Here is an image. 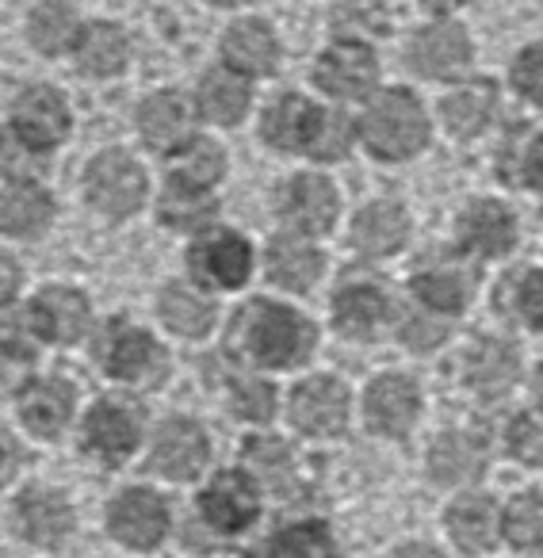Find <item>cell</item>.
<instances>
[{"label":"cell","instance_id":"obj_28","mask_svg":"<svg viewBox=\"0 0 543 558\" xmlns=\"http://www.w3.org/2000/svg\"><path fill=\"white\" fill-rule=\"evenodd\" d=\"M517 379V352L502 341H482L479 349H471V367H467V383L474 390H482L486 398L502 395L505 387H512Z\"/></svg>","mask_w":543,"mask_h":558},{"label":"cell","instance_id":"obj_48","mask_svg":"<svg viewBox=\"0 0 543 558\" xmlns=\"http://www.w3.org/2000/svg\"><path fill=\"white\" fill-rule=\"evenodd\" d=\"M524 180L543 192V138H535L524 154Z\"/></svg>","mask_w":543,"mask_h":558},{"label":"cell","instance_id":"obj_52","mask_svg":"<svg viewBox=\"0 0 543 558\" xmlns=\"http://www.w3.org/2000/svg\"><path fill=\"white\" fill-rule=\"evenodd\" d=\"M395 558H441V550L425 547V543H410V547H402Z\"/></svg>","mask_w":543,"mask_h":558},{"label":"cell","instance_id":"obj_33","mask_svg":"<svg viewBox=\"0 0 543 558\" xmlns=\"http://www.w3.org/2000/svg\"><path fill=\"white\" fill-rule=\"evenodd\" d=\"M387 318V299L375 288H349L337 295V326L349 337H372Z\"/></svg>","mask_w":543,"mask_h":558},{"label":"cell","instance_id":"obj_27","mask_svg":"<svg viewBox=\"0 0 543 558\" xmlns=\"http://www.w3.org/2000/svg\"><path fill=\"white\" fill-rule=\"evenodd\" d=\"M222 50L230 58V65H238L245 73H268L276 65V39H272L268 27L253 24V20L233 24L222 39Z\"/></svg>","mask_w":543,"mask_h":558},{"label":"cell","instance_id":"obj_25","mask_svg":"<svg viewBox=\"0 0 543 558\" xmlns=\"http://www.w3.org/2000/svg\"><path fill=\"white\" fill-rule=\"evenodd\" d=\"M322 271V256L311 245L291 238H276L268 253V276L288 291H306L318 279Z\"/></svg>","mask_w":543,"mask_h":558},{"label":"cell","instance_id":"obj_45","mask_svg":"<svg viewBox=\"0 0 543 558\" xmlns=\"http://www.w3.org/2000/svg\"><path fill=\"white\" fill-rule=\"evenodd\" d=\"M512 85L520 88L524 100L543 104V47H532L517 58V65H512Z\"/></svg>","mask_w":543,"mask_h":558},{"label":"cell","instance_id":"obj_14","mask_svg":"<svg viewBox=\"0 0 543 558\" xmlns=\"http://www.w3.org/2000/svg\"><path fill=\"white\" fill-rule=\"evenodd\" d=\"M203 517L222 532H241L256 517V489L245 474H218L203 494Z\"/></svg>","mask_w":543,"mask_h":558},{"label":"cell","instance_id":"obj_36","mask_svg":"<svg viewBox=\"0 0 543 558\" xmlns=\"http://www.w3.org/2000/svg\"><path fill=\"white\" fill-rule=\"evenodd\" d=\"M161 318L169 322V329H177L180 337H203L210 329V303L195 291H184V288H169L161 295Z\"/></svg>","mask_w":543,"mask_h":558},{"label":"cell","instance_id":"obj_16","mask_svg":"<svg viewBox=\"0 0 543 558\" xmlns=\"http://www.w3.org/2000/svg\"><path fill=\"white\" fill-rule=\"evenodd\" d=\"M35 326H39L43 337L58 344H70L77 337H85L88 329V303L85 295L65 288H50L35 299Z\"/></svg>","mask_w":543,"mask_h":558},{"label":"cell","instance_id":"obj_13","mask_svg":"<svg viewBox=\"0 0 543 558\" xmlns=\"http://www.w3.org/2000/svg\"><path fill=\"white\" fill-rule=\"evenodd\" d=\"M471 58V47H467V35L451 24H436L425 27V32L413 39L410 47V62L418 73L425 77H451L459 73Z\"/></svg>","mask_w":543,"mask_h":558},{"label":"cell","instance_id":"obj_18","mask_svg":"<svg viewBox=\"0 0 543 558\" xmlns=\"http://www.w3.org/2000/svg\"><path fill=\"white\" fill-rule=\"evenodd\" d=\"M459 238L471 253L482 256H502L512 248V238H517V222L505 207L497 203H474L463 218H459Z\"/></svg>","mask_w":543,"mask_h":558},{"label":"cell","instance_id":"obj_9","mask_svg":"<svg viewBox=\"0 0 543 558\" xmlns=\"http://www.w3.org/2000/svg\"><path fill=\"white\" fill-rule=\"evenodd\" d=\"M418 410H421L418 387L406 383L402 375H383L367 390V425L383 436H402L418 421Z\"/></svg>","mask_w":543,"mask_h":558},{"label":"cell","instance_id":"obj_53","mask_svg":"<svg viewBox=\"0 0 543 558\" xmlns=\"http://www.w3.org/2000/svg\"><path fill=\"white\" fill-rule=\"evenodd\" d=\"M215 4H245V0H215Z\"/></svg>","mask_w":543,"mask_h":558},{"label":"cell","instance_id":"obj_5","mask_svg":"<svg viewBox=\"0 0 543 558\" xmlns=\"http://www.w3.org/2000/svg\"><path fill=\"white\" fill-rule=\"evenodd\" d=\"M100 360L116 379H126V383L154 379L165 364L154 337L142 333V329H131L126 322H116V326L108 329V337L100 341Z\"/></svg>","mask_w":543,"mask_h":558},{"label":"cell","instance_id":"obj_15","mask_svg":"<svg viewBox=\"0 0 543 558\" xmlns=\"http://www.w3.org/2000/svg\"><path fill=\"white\" fill-rule=\"evenodd\" d=\"M16 517H20V527H24L27 539L43 543V547L62 543L73 527V509L65 505L62 494H55V489H27V494L20 497Z\"/></svg>","mask_w":543,"mask_h":558},{"label":"cell","instance_id":"obj_4","mask_svg":"<svg viewBox=\"0 0 543 558\" xmlns=\"http://www.w3.org/2000/svg\"><path fill=\"white\" fill-rule=\"evenodd\" d=\"M108 527L126 547H154L169 532V509L149 489H126L108 509Z\"/></svg>","mask_w":543,"mask_h":558},{"label":"cell","instance_id":"obj_3","mask_svg":"<svg viewBox=\"0 0 543 558\" xmlns=\"http://www.w3.org/2000/svg\"><path fill=\"white\" fill-rule=\"evenodd\" d=\"M85 180H88V199H93V207L108 218H126L131 210H138L142 195H146V172L126 154L96 157Z\"/></svg>","mask_w":543,"mask_h":558},{"label":"cell","instance_id":"obj_2","mask_svg":"<svg viewBox=\"0 0 543 558\" xmlns=\"http://www.w3.org/2000/svg\"><path fill=\"white\" fill-rule=\"evenodd\" d=\"M245 341L261 364L268 367H288L311 352L314 329L306 326L299 314L283 311V306L261 303L249 311V326H245Z\"/></svg>","mask_w":543,"mask_h":558},{"label":"cell","instance_id":"obj_42","mask_svg":"<svg viewBox=\"0 0 543 558\" xmlns=\"http://www.w3.org/2000/svg\"><path fill=\"white\" fill-rule=\"evenodd\" d=\"M245 459L256 466V474H264L268 482H280L291 471V456L280 440H249Z\"/></svg>","mask_w":543,"mask_h":558},{"label":"cell","instance_id":"obj_6","mask_svg":"<svg viewBox=\"0 0 543 558\" xmlns=\"http://www.w3.org/2000/svg\"><path fill=\"white\" fill-rule=\"evenodd\" d=\"M349 417V395L334 379H311L291 395V421L311 436H334Z\"/></svg>","mask_w":543,"mask_h":558},{"label":"cell","instance_id":"obj_51","mask_svg":"<svg viewBox=\"0 0 543 558\" xmlns=\"http://www.w3.org/2000/svg\"><path fill=\"white\" fill-rule=\"evenodd\" d=\"M20 379H24V364L20 360H0V398L12 395L20 387Z\"/></svg>","mask_w":543,"mask_h":558},{"label":"cell","instance_id":"obj_29","mask_svg":"<svg viewBox=\"0 0 543 558\" xmlns=\"http://www.w3.org/2000/svg\"><path fill=\"white\" fill-rule=\"evenodd\" d=\"M138 126L154 149H177L188 138V111L177 96H154L142 104Z\"/></svg>","mask_w":543,"mask_h":558},{"label":"cell","instance_id":"obj_39","mask_svg":"<svg viewBox=\"0 0 543 558\" xmlns=\"http://www.w3.org/2000/svg\"><path fill=\"white\" fill-rule=\"evenodd\" d=\"M47 169V154L39 146H32L27 138H16V131H9L0 138V172L12 180H35Z\"/></svg>","mask_w":543,"mask_h":558},{"label":"cell","instance_id":"obj_10","mask_svg":"<svg viewBox=\"0 0 543 558\" xmlns=\"http://www.w3.org/2000/svg\"><path fill=\"white\" fill-rule=\"evenodd\" d=\"M280 215L288 218L295 230L303 233H322L334 226V215H337V195L326 180L318 177H299L283 187L280 195Z\"/></svg>","mask_w":543,"mask_h":558},{"label":"cell","instance_id":"obj_35","mask_svg":"<svg viewBox=\"0 0 543 558\" xmlns=\"http://www.w3.org/2000/svg\"><path fill=\"white\" fill-rule=\"evenodd\" d=\"M218 177H222V149L215 142H192V146H184L172 157V184L203 192Z\"/></svg>","mask_w":543,"mask_h":558},{"label":"cell","instance_id":"obj_19","mask_svg":"<svg viewBox=\"0 0 543 558\" xmlns=\"http://www.w3.org/2000/svg\"><path fill=\"white\" fill-rule=\"evenodd\" d=\"M85 440L93 451H100L104 459H123L134 451L138 444V421L116 402H100L93 413H88L85 425Z\"/></svg>","mask_w":543,"mask_h":558},{"label":"cell","instance_id":"obj_50","mask_svg":"<svg viewBox=\"0 0 543 558\" xmlns=\"http://www.w3.org/2000/svg\"><path fill=\"white\" fill-rule=\"evenodd\" d=\"M16 288H20V268L0 253V303H9L16 295Z\"/></svg>","mask_w":543,"mask_h":558},{"label":"cell","instance_id":"obj_49","mask_svg":"<svg viewBox=\"0 0 543 558\" xmlns=\"http://www.w3.org/2000/svg\"><path fill=\"white\" fill-rule=\"evenodd\" d=\"M20 466V448L9 433H0V482H9L12 471Z\"/></svg>","mask_w":543,"mask_h":558},{"label":"cell","instance_id":"obj_41","mask_svg":"<svg viewBox=\"0 0 543 558\" xmlns=\"http://www.w3.org/2000/svg\"><path fill=\"white\" fill-rule=\"evenodd\" d=\"M509 448L517 459H524V463L532 466H543V417H517L509 428Z\"/></svg>","mask_w":543,"mask_h":558},{"label":"cell","instance_id":"obj_22","mask_svg":"<svg viewBox=\"0 0 543 558\" xmlns=\"http://www.w3.org/2000/svg\"><path fill=\"white\" fill-rule=\"evenodd\" d=\"M318 111L299 96H288L264 116V142L276 149H303L311 146L314 131H318Z\"/></svg>","mask_w":543,"mask_h":558},{"label":"cell","instance_id":"obj_24","mask_svg":"<svg viewBox=\"0 0 543 558\" xmlns=\"http://www.w3.org/2000/svg\"><path fill=\"white\" fill-rule=\"evenodd\" d=\"M429 471H433V478L444 482V486L471 482V478H479V471H482V448L471 436L448 433L429 451Z\"/></svg>","mask_w":543,"mask_h":558},{"label":"cell","instance_id":"obj_7","mask_svg":"<svg viewBox=\"0 0 543 558\" xmlns=\"http://www.w3.org/2000/svg\"><path fill=\"white\" fill-rule=\"evenodd\" d=\"M192 271L207 288H241L249 276V245L238 233H210L192 248Z\"/></svg>","mask_w":543,"mask_h":558},{"label":"cell","instance_id":"obj_43","mask_svg":"<svg viewBox=\"0 0 543 558\" xmlns=\"http://www.w3.org/2000/svg\"><path fill=\"white\" fill-rule=\"evenodd\" d=\"M272 405H276V395H272V387L261 379H245V383H238V390H233V410H238L245 421H268Z\"/></svg>","mask_w":543,"mask_h":558},{"label":"cell","instance_id":"obj_37","mask_svg":"<svg viewBox=\"0 0 543 558\" xmlns=\"http://www.w3.org/2000/svg\"><path fill=\"white\" fill-rule=\"evenodd\" d=\"M505 535L509 543L524 550H543V497L540 494H520L517 501L505 509Z\"/></svg>","mask_w":543,"mask_h":558},{"label":"cell","instance_id":"obj_34","mask_svg":"<svg viewBox=\"0 0 543 558\" xmlns=\"http://www.w3.org/2000/svg\"><path fill=\"white\" fill-rule=\"evenodd\" d=\"M81 32H77V16H73L65 4H39L32 16V43L43 54H62V50L77 47Z\"/></svg>","mask_w":543,"mask_h":558},{"label":"cell","instance_id":"obj_20","mask_svg":"<svg viewBox=\"0 0 543 558\" xmlns=\"http://www.w3.org/2000/svg\"><path fill=\"white\" fill-rule=\"evenodd\" d=\"M50 226V195L35 184H12L0 195V230L12 238H39Z\"/></svg>","mask_w":543,"mask_h":558},{"label":"cell","instance_id":"obj_11","mask_svg":"<svg viewBox=\"0 0 543 558\" xmlns=\"http://www.w3.org/2000/svg\"><path fill=\"white\" fill-rule=\"evenodd\" d=\"M16 123H20V138H27L32 146L43 149L65 138L70 111H65V100L55 88H27L16 104Z\"/></svg>","mask_w":543,"mask_h":558},{"label":"cell","instance_id":"obj_30","mask_svg":"<svg viewBox=\"0 0 543 558\" xmlns=\"http://www.w3.org/2000/svg\"><path fill=\"white\" fill-rule=\"evenodd\" d=\"M249 108V88L233 73H207L200 85V111L210 123L233 126Z\"/></svg>","mask_w":543,"mask_h":558},{"label":"cell","instance_id":"obj_12","mask_svg":"<svg viewBox=\"0 0 543 558\" xmlns=\"http://www.w3.org/2000/svg\"><path fill=\"white\" fill-rule=\"evenodd\" d=\"M318 85L329 96L357 100V96H364L375 85V58L364 47H352V43L326 50L318 62Z\"/></svg>","mask_w":543,"mask_h":558},{"label":"cell","instance_id":"obj_21","mask_svg":"<svg viewBox=\"0 0 543 558\" xmlns=\"http://www.w3.org/2000/svg\"><path fill=\"white\" fill-rule=\"evenodd\" d=\"M70 410H73V390H70V383H62V379L35 383V387H27L24 402H20L24 425L39 436L62 433V425L70 421Z\"/></svg>","mask_w":543,"mask_h":558},{"label":"cell","instance_id":"obj_8","mask_svg":"<svg viewBox=\"0 0 543 558\" xmlns=\"http://www.w3.org/2000/svg\"><path fill=\"white\" fill-rule=\"evenodd\" d=\"M154 471L165 474V478H192V474L203 471L207 463V436H203L200 425L192 421H169V425L157 433L154 444Z\"/></svg>","mask_w":543,"mask_h":558},{"label":"cell","instance_id":"obj_38","mask_svg":"<svg viewBox=\"0 0 543 558\" xmlns=\"http://www.w3.org/2000/svg\"><path fill=\"white\" fill-rule=\"evenodd\" d=\"M276 558H334V539L322 524H291L276 535Z\"/></svg>","mask_w":543,"mask_h":558},{"label":"cell","instance_id":"obj_31","mask_svg":"<svg viewBox=\"0 0 543 558\" xmlns=\"http://www.w3.org/2000/svg\"><path fill=\"white\" fill-rule=\"evenodd\" d=\"M490 111H494V88L490 85H467V88H459V93H451L448 100H441L444 123H448V131L459 134V138L482 131Z\"/></svg>","mask_w":543,"mask_h":558},{"label":"cell","instance_id":"obj_32","mask_svg":"<svg viewBox=\"0 0 543 558\" xmlns=\"http://www.w3.org/2000/svg\"><path fill=\"white\" fill-rule=\"evenodd\" d=\"M418 295L425 306H433V311H451L456 314L459 306L467 303V295H471L474 279L467 276L463 268H456V264H444V268H425L418 276Z\"/></svg>","mask_w":543,"mask_h":558},{"label":"cell","instance_id":"obj_17","mask_svg":"<svg viewBox=\"0 0 543 558\" xmlns=\"http://www.w3.org/2000/svg\"><path fill=\"white\" fill-rule=\"evenodd\" d=\"M444 520H448L451 539H456L463 550H471V555L494 547L497 524H502V517H497V505L490 501V497H482V494H467V497H459V501H451V509H448V517H444Z\"/></svg>","mask_w":543,"mask_h":558},{"label":"cell","instance_id":"obj_23","mask_svg":"<svg viewBox=\"0 0 543 558\" xmlns=\"http://www.w3.org/2000/svg\"><path fill=\"white\" fill-rule=\"evenodd\" d=\"M352 241L372 256L395 253L406 241V215L395 203H372V207L360 210L357 222H352Z\"/></svg>","mask_w":543,"mask_h":558},{"label":"cell","instance_id":"obj_44","mask_svg":"<svg viewBox=\"0 0 543 558\" xmlns=\"http://www.w3.org/2000/svg\"><path fill=\"white\" fill-rule=\"evenodd\" d=\"M311 149L314 157H341L349 149V119L345 116H322L318 119V131L311 138Z\"/></svg>","mask_w":543,"mask_h":558},{"label":"cell","instance_id":"obj_26","mask_svg":"<svg viewBox=\"0 0 543 558\" xmlns=\"http://www.w3.org/2000/svg\"><path fill=\"white\" fill-rule=\"evenodd\" d=\"M126 50H131L126 35L116 24H93L77 39V62L93 77H108V73H119L126 65Z\"/></svg>","mask_w":543,"mask_h":558},{"label":"cell","instance_id":"obj_46","mask_svg":"<svg viewBox=\"0 0 543 558\" xmlns=\"http://www.w3.org/2000/svg\"><path fill=\"white\" fill-rule=\"evenodd\" d=\"M444 337V322H436L433 314H406L402 322V341L410 349H433L436 341Z\"/></svg>","mask_w":543,"mask_h":558},{"label":"cell","instance_id":"obj_40","mask_svg":"<svg viewBox=\"0 0 543 558\" xmlns=\"http://www.w3.org/2000/svg\"><path fill=\"white\" fill-rule=\"evenodd\" d=\"M161 207H165V222H172V226H195L215 215V203H210L207 195L195 192V187H180V184H169Z\"/></svg>","mask_w":543,"mask_h":558},{"label":"cell","instance_id":"obj_47","mask_svg":"<svg viewBox=\"0 0 543 558\" xmlns=\"http://www.w3.org/2000/svg\"><path fill=\"white\" fill-rule=\"evenodd\" d=\"M517 306L528 326L543 329V271H528L517 288Z\"/></svg>","mask_w":543,"mask_h":558},{"label":"cell","instance_id":"obj_1","mask_svg":"<svg viewBox=\"0 0 543 558\" xmlns=\"http://www.w3.org/2000/svg\"><path fill=\"white\" fill-rule=\"evenodd\" d=\"M364 142L372 146V154L398 161V157H410L425 146L429 123L421 104L410 93H383L372 108L364 111Z\"/></svg>","mask_w":543,"mask_h":558}]
</instances>
